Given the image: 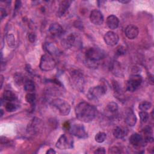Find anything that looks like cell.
<instances>
[{"label": "cell", "instance_id": "6da1fadb", "mask_svg": "<svg viewBox=\"0 0 154 154\" xmlns=\"http://www.w3.org/2000/svg\"><path fill=\"white\" fill-rule=\"evenodd\" d=\"M75 111L77 119L84 123L92 122L97 114L96 108L85 102H79L76 106Z\"/></svg>", "mask_w": 154, "mask_h": 154}, {"label": "cell", "instance_id": "7a4b0ae2", "mask_svg": "<svg viewBox=\"0 0 154 154\" xmlns=\"http://www.w3.org/2000/svg\"><path fill=\"white\" fill-rule=\"evenodd\" d=\"M51 104L61 116H67L70 112V104L64 99L60 98L54 99L51 101Z\"/></svg>", "mask_w": 154, "mask_h": 154}, {"label": "cell", "instance_id": "3957f363", "mask_svg": "<svg viewBox=\"0 0 154 154\" xmlns=\"http://www.w3.org/2000/svg\"><path fill=\"white\" fill-rule=\"evenodd\" d=\"M57 63L52 55L46 54L42 56L40 61L39 67L42 71L48 72L53 70L56 66Z\"/></svg>", "mask_w": 154, "mask_h": 154}, {"label": "cell", "instance_id": "277c9868", "mask_svg": "<svg viewBox=\"0 0 154 154\" xmlns=\"http://www.w3.org/2000/svg\"><path fill=\"white\" fill-rule=\"evenodd\" d=\"M105 56L104 51L97 47H92L85 52V58L88 61L95 63L102 60Z\"/></svg>", "mask_w": 154, "mask_h": 154}, {"label": "cell", "instance_id": "5b68a950", "mask_svg": "<svg viewBox=\"0 0 154 154\" xmlns=\"http://www.w3.org/2000/svg\"><path fill=\"white\" fill-rule=\"evenodd\" d=\"M72 82L73 85L79 91H82L84 85V78L82 73L78 70H74L70 73Z\"/></svg>", "mask_w": 154, "mask_h": 154}, {"label": "cell", "instance_id": "8992f818", "mask_svg": "<svg viewBox=\"0 0 154 154\" xmlns=\"http://www.w3.org/2000/svg\"><path fill=\"white\" fill-rule=\"evenodd\" d=\"M143 81V78L140 75H133L130 76L126 84V88L129 91L133 92L138 89Z\"/></svg>", "mask_w": 154, "mask_h": 154}, {"label": "cell", "instance_id": "52a82bcc", "mask_svg": "<svg viewBox=\"0 0 154 154\" xmlns=\"http://www.w3.org/2000/svg\"><path fill=\"white\" fill-rule=\"evenodd\" d=\"M106 93V88L102 85H97L90 88L87 93V97L90 100L100 98Z\"/></svg>", "mask_w": 154, "mask_h": 154}, {"label": "cell", "instance_id": "ba28073f", "mask_svg": "<svg viewBox=\"0 0 154 154\" xmlns=\"http://www.w3.org/2000/svg\"><path fill=\"white\" fill-rule=\"evenodd\" d=\"M71 134L79 138H85L87 137V134L84 126L81 124H74L69 128Z\"/></svg>", "mask_w": 154, "mask_h": 154}, {"label": "cell", "instance_id": "9c48e42d", "mask_svg": "<svg viewBox=\"0 0 154 154\" xmlns=\"http://www.w3.org/2000/svg\"><path fill=\"white\" fill-rule=\"evenodd\" d=\"M103 40L107 45L113 46L118 43L119 41V37L117 33L112 31H109L105 34L103 36Z\"/></svg>", "mask_w": 154, "mask_h": 154}, {"label": "cell", "instance_id": "30bf717a", "mask_svg": "<svg viewBox=\"0 0 154 154\" xmlns=\"http://www.w3.org/2000/svg\"><path fill=\"white\" fill-rule=\"evenodd\" d=\"M56 147L60 150H64L72 147V141L69 140L68 137L66 134H62L58 139L56 144Z\"/></svg>", "mask_w": 154, "mask_h": 154}, {"label": "cell", "instance_id": "8fae6325", "mask_svg": "<svg viewBox=\"0 0 154 154\" xmlns=\"http://www.w3.org/2000/svg\"><path fill=\"white\" fill-rule=\"evenodd\" d=\"M90 22L95 25H100L103 23L104 18L101 11L98 10H93L90 14Z\"/></svg>", "mask_w": 154, "mask_h": 154}, {"label": "cell", "instance_id": "7c38bea8", "mask_svg": "<svg viewBox=\"0 0 154 154\" xmlns=\"http://www.w3.org/2000/svg\"><path fill=\"white\" fill-rule=\"evenodd\" d=\"M129 143L134 147L144 146L146 144L141 134L138 133L132 134L129 137Z\"/></svg>", "mask_w": 154, "mask_h": 154}, {"label": "cell", "instance_id": "4fadbf2b", "mask_svg": "<svg viewBox=\"0 0 154 154\" xmlns=\"http://www.w3.org/2000/svg\"><path fill=\"white\" fill-rule=\"evenodd\" d=\"M118 108V104L116 102H110L106 106L105 109V114L107 117H113L117 114Z\"/></svg>", "mask_w": 154, "mask_h": 154}, {"label": "cell", "instance_id": "5bb4252c", "mask_svg": "<svg viewBox=\"0 0 154 154\" xmlns=\"http://www.w3.org/2000/svg\"><path fill=\"white\" fill-rule=\"evenodd\" d=\"M42 120L37 117H34L28 124L27 127V131L28 133L35 134L41 127Z\"/></svg>", "mask_w": 154, "mask_h": 154}, {"label": "cell", "instance_id": "9a60e30c", "mask_svg": "<svg viewBox=\"0 0 154 154\" xmlns=\"http://www.w3.org/2000/svg\"><path fill=\"white\" fill-rule=\"evenodd\" d=\"M126 36L131 40L135 38L139 33V29L138 27L134 25H129L126 26L125 30Z\"/></svg>", "mask_w": 154, "mask_h": 154}, {"label": "cell", "instance_id": "2e32d148", "mask_svg": "<svg viewBox=\"0 0 154 154\" xmlns=\"http://www.w3.org/2000/svg\"><path fill=\"white\" fill-rule=\"evenodd\" d=\"M106 23L107 26L111 29H116L119 25V18L115 15L111 14L107 17L106 20Z\"/></svg>", "mask_w": 154, "mask_h": 154}, {"label": "cell", "instance_id": "e0dca14e", "mask_svg": "<svg viewBox=\"0 0 154 154\" xmlns=\"http://www.w3.org/2000/svg\"><path fill=\"white\" fill-rule=\"evenodd\" d=\"M71 1L69 0H64L61 1L60 2L58 11H57V14L58 16L61 17L63 16L68 10L71 4Z\"/></svg>", "mask_w": 154, "mask_h": 154}, {"label": "cell", "instance_id": "ac0fdd59", "mask_svg": "<svg viewBox=\"0 0 154 154\" xmlns=\"http://www.w3.org/2000/svg\"><path fill=\"white\" fill-rule=\"evenodd\" d=\"M49 31L53 36H59L63 32V27L58 23H53L49 27Z\"/></svg>", "mask_w": 154, "mask_h": 154}, {"label": "cell", "instance_id": "d6986e66", "mask_svg": "<svg viewBox=\"0 0 154 154\" xmlns=\"http://www.w3.org/2000/svg\"><path fill=\"white\" fill-rule=\"evenodd\" d=\"M137 117L133 111L129 110L126 112L125 117V122L129 126H134L137 123Z\"/></svg>", "mask_w": 154, "mask_h": 154}, {"label": "cell", "instance_id": "ffe728a7", "mask_svg": "<svg viewBox=\"0 0 154 154\" xmlns=\"http://www.w3.org/2000/svg\"><path fill=\"white\" fill-rule=\"evenodd\" d=\"M45 48L49 54L51 55H58L60 53V50L58 47L53 43H46L45 45Z\"/></svg>", "mask_w": 154, "mask_h": 154}, {"label": "cell", "instance_id": "44dd1931", "mask_svg": "<svg viewBox=\"0 0 154 154\" xmlns=\"http://www.w3.org/2000/svg\"><path fill=\"white\" fill-rule=\"evenodd\" d=\"M112 134L114 137L118 139L123 138L126 135V132L125 128L121 126H116L114 128Z\"/></svg>", "mask_w": 154, "mask_h": 154}, {"label": "cell", "instance_id": "7402d4cb", "mask_svg": "<svg viewBox=\"0 0 154 154\" xmlns=\"http://www.w3.org/2000/svg\"><path fill=\"white\" fill-rule=\"evenodd\" d=\"M24 90L27 93H33L35 90V84L33 81L30 79H26L23 83Z\"/></svg>", "mask_w": 154, "mask_h": 154}, {"label": "cell", "instance_id": "603a6c76", "mask_svg": "<svg viewBox=\"0 0 154 154\" xmlns=\"http://www.w3.org/2000/svg\"><path fill=\"white\" fill-rule=\"evenodd\" d=\"M16 99V97L15 94L11 91L5 90L3 93L2 99L4 100V101H5V102H14Z\"/></svg>", "mask_w": 154, "mask_h": 154}, {"label": "cell", "instance_id": "cb8c5ba5", "mask_svg": "<svg viewBox=\"0 0 154 154\" xmlns=\"http://www.w3.org/2000/svg\"><path fill=\"white\" fill-rule=\"evenodd\" d=\"M112 88H113V90H114V94H115V97H117L119 99H121V97L123 96V93H122V89L119 84V83L113 80L112 81Z\"/></svg>", "mask_w": 154, "mask_h": 154}, {"label": "cell", "instance_id": "d4e9b609", "mask_svg": "<svg viewBox=\"0 0 154 154\" xmlns=\"http://www.w3.org/2000/svg\"><path fill=\"white\" fill-rule=\"evenodd\" d=\"M76 41V36L75 34L71 33L69 34L64 40V45L67 47H70L73 46Z\"/></svg>", "mask_w": 154, "mask_h": 154}, {"label": "cell", "instance_id": "484cf974", "mask_svg": "<svg viewBox=\"0 0 154 154\" xmlns=\"http://www.w3.org/2000/svg\"><path fill=\"white\" fill-rule=\"evenodd\" d=\"M5 40L7 45L11 48H13L16 45L15 37L13 34H8L5 36Z\"/></svg>", "mask_w": 154, "mask_h": 154}, {"label": "cell", "instance_id": "4316f807", "mask_svg": "<svg viewBox=\"0 0 154 154\" xmlns=\"http://www.w3.org/2000/svg\"><path fill=\"white\" fill-rule=\"evenodd\" d=\"M17 107L14 102H7L5 104V108L8 112H14L17 109Z\"/></svg>", "mask_w": 154, "mask_h": 154}, {"label": "cell", "instance_id": "83f0119b", "mask_svg": "<svg viewBox=\"0 0 154 154\" xmlns=\"http://www.w3.org/2000/svg\"><path fill=\"white\" fill-rule=\"evenodd\" d=\"M106 138V134L103 132H99L97 133L94 137V140L97 143H103Z\"/></svg>", "mask_w": 154, "mask_h": 154}, {"label": "cell", "instance_id": "f1b7e54d", "mask_svg": "<svg viewBox=\"0 0 154 154\" xmlns=\"http://www.w3.org/2000/svg\"><path fill=\"white\" fill-rule=\"evenodd\" d=\"M151 106H152V103L150 102L145 100V101H143V102L140 103L139 106H138V108L141 111H146L147 110H148L150 108Z\"/></svg>", "mask_w": 154, "mask_h": 154}, {"label": "cell", "instance_id": "f546056e", "mask_svg": "<svg viewBox=\"0 0 154 154\" xmlns=\"http://www.w3.org/2000/svg\"><path fill=\"white\" fill-rule=\"evenodd\" d=\"M25 99L28 103L32 105L35 101V95L34 93H28L26 95Z\"/></svg>", "mask_w": 154, "mask_h": 154}, {"label": "cell", "instance_id": "4dcf8cb0", "mask_svg": "<svg viewBox=\"0 0 154 154\" xmlns=\"http://www.w3.org/2000/svg\"><path fill=\"white\" fill-rule=\"evenodd\" d=\"M139 116L143 123H146L149 119V114L147 111H141L139 112Z\"/></svg>", "mask_w": 154, "mask_h": 154}, {"label": "cell", "instance_id": "1f68e13d", "mask_svg": "<svg viewBox=\"0 0 154 154\" xmlns=\"http://www.w3.org/2000/svg\"><path fill=\"white\" fill-rule=\"evenodd\" d=\"M14 81H16V83H17L19 85L23 84L25 80L23 79V76L20 73H16L14 75Z\"/></svg>", "mask_w": 154, "mask_h": 154}, {"label": "cell", "instance_id": "d6a6232c", "mask_svg": "<svg viewBox=\"0 0 154 154\" xmlns=\"http://www.w3.org/2000/svg\"><path fill=\"white\" fill-rule=\"evenodd\" d=\"M121 150L117 146H112L111 148H109V150H108V153H112V154H115V153H120Z\"/></svg>", "mask_w": 154, "mask_h": 154}, {"label": "cell", "instance_id": "836d02e7", "mask_svg": "<svg viewBox=\"0 0 154 154\" xmlns=\"http://www.w3.org/2000/svg\"><path fill=\"white\" fill-rule=\"evenodd\" d=\"M125 52H126V49H125V47H123L122 46H119V47L117 48L116 54H117L118 55H124L125 54Z\"/></svg>", "mask_w": 154, "mask_h": 154}, {"label": "cell", "instance_id": "e575fe53", "mask_svg": "<svg viewBox=\"0 0 154 154\" xmlns=\"http://www.w3.org/2000/svg\"><path fill=\"white\" fill-rule=\"evenodd\" d=\"M36 38H37V37H36V35L35 33L31 32L28 35V40L31 43H34L36 40Z\"/></svg>", "mask_w": 154, "mask_h": 154}, {"label": "cell", "instance_id": "d590c367", "mask_svg": "<svg viewBox=\"0 0 154 154\" xmlns=\"http://www.w3.org/2000/svg\"><path fill=\"white\" fill-rule=\"evenodd\" d=\"M105 149L104 147H98L94 152V153L95 154H104L105 153Z\"/></svg>", "mask_w": 154, "mask_h": 154}, {"label": "cell", "instance_id": "8d00e7d4", "mask_svg": "<svg viewBox=\"0 0 154 154\" xmlns=\"http://www.w3.org/2000/svg\"><path fill=\"white\" fill-rule=\"evenodd\" d=\"M6 16H7V13H6L5 10H4V9L1 8V19H2L3 17H4Z\"/></svg>", "mask_w": 154, "mask_h": 154}, {"label": "cell", "instance_id": "74e56055", "mask_svg": "<svg viewBox=\"0 0 154 154\" xmlns=\"http://www.w3.org/2000/svg\"><path fill=\"white\" fill-rule=\"evenodd\" d=\"M46 153L47 154H55V153H56V152L54 150V149L50 148V149H49L46 151Z\"/></svg>", "mask_w": 154, "mask_h": 154}, {"label": "cell", "instance_id": "f35d334b", "mask_svg": "<svg viewBox=\"0 0 154 154\" xmlns=\"http://www.w3.org/2000/svg\"><path fill=\"white\" fill-rule=\"evenodd\" d=\"M119 2H120V3H123V4H128V3H129V2H130V1H119Z\"/></svg>", "mask_w": 154, "mask_h": 154}, {"label": "cell", "instance_id": "ab89813d", "mask_svg": "<svg viewBox=\"0 0 154 154\" xmlns=\"http://www.w3.org/2000/svg\"><path fill=\"white\" fill-rule=\"evenodd\" d=\"M1 88L2 87V83H3V81H4V77H3V76L1 75Z\"/></svg>", "mask_w": 154, "mask_h": 154}, {"label": "cell", "instance_id": "60d3db41", "mask_svg": "<svg viewBox=\"0 0 154 154\" xmlns=\"http://www.w3.org/2000/svg\"><path fill=\"white\" fill-rule=\"evenodd\" d=\"M1 116L2 117V115H3V111H2V109H1Z\"/></svg>", "mask_w": 154, "mask_h": 154}]
</instances>
